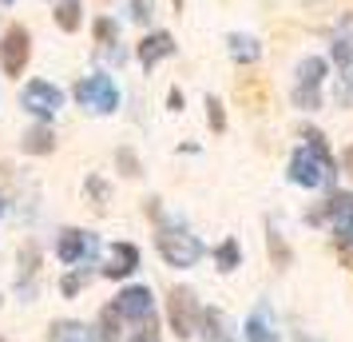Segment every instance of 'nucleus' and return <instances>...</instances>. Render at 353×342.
Listing matches in <instances>:
<instances>
[{
    "instance_id": "obj_22",
    "label": "nucleus",
    "mask_w": 353,
    "mask_h": 342,
    "mask_svg": "<svg viewBox=\"0 0 353 342\" xmlns=\"http://www.w3.org/2000/svg\"><path fill=\"white\" fill-rule=\"evenodd\" d=\"M266 243H270L274 267H290V251H286V243H282V235H278V227H274V219H270V227H266Z\"/></svg>"
},
{
    "instance_id": "obj_31",
    "label": "nucleus",
    "mask_w": 353,
    "mask_h": 342,
    "mask_svg": "<svg viewBox=\"0 0 353 342\" xmlns=\"http://www.w3.org/2000/svg\"><path fill=\"white\" fill-rule=\"evenodd\" d=\"M341 171H353V144L345 147V155H341Z\"/></svg>"
},
{
    "instance_id": "obj_18",
    "label": "nucleus",
    "mask_w": 353,
    "mask_h": 342,
    "mask_svg": "<svg viewBox=\"0 0 353 342\" xmlns=\"http://www.w3.org/2000/svg\"><path fill=\"white\" fill-rule=\"evenodd\" d=\"M56 24H60L64 32H76V28L83 24L80 0H56Z\"/></svg>"
},
{
    "instance_id": "obj_16",
    "label": "nucleus",
    "mask_w": 353,
    "mask_h": 342,
    "mask_svg": "<svg viewBox=\"0 0 353 342\" xmlns=\"http://www.w3.org/2000/svg\"><path fill=\"white\" fill-rule=\"evenodd\" d=\"M20 147H24L28 155H52V151H56V135H52V128L40 120V124H32V128L24 131Z\"/></svg>"
},
{
    "instance_id": "obj_21",
    "label": "nucleus",
    "mask_w": 353,
    "mask_h": 342,
    "mask_svg": "<svg viewBox=\"0 0 353 342\" xmlns=\"http://www.w3.org/2000/svg\"><path fill=\"white\" fill-rule=\"evenodd\" d=\"M92 32H96V44H103V48L115 52V44H119V24H115L112 17H99ZM115 56H119V52H115Z\"/></svg>"
},
{
    "instance_id": "obj_1",
    "label": "nucleus",
    "mask_w": 353,
    "mask_h": 342,
    "mask_svg": "<svg viewBox=\"0 0 353 342\" xmlns=\"http://www.w3.org/2000/svg\"><path fill=\"white\" fill-rule=\"evenodd\" d=\"M155 243H159V255H163V259L171 263V267H179V271H183V267H194V263L203 259V251H207V247H203V239H199L194 231H187L179 219H171V223H159Z\"/></svg>"
},
{
    "instance_id": "obj_33",
    "label": "nucleus",
    "mask_w": 353,
    "mask_h": 342,
    "mask_svg": "<svg viewBox=\"0 0 353 342\" xmlns=\"http://www.w3.org/2000/svg\"><path fill=\"white\" fill-rule=\"evenodd\" d=\"M0 215H4V199H0Z\"/></svg>"
},
{
    "instance_id": "obj_23",
    "label": "nucleus",
    "mask_w": 353,
    "mask_h": 342,
    "mask_svg": "<svg viewBox=\"0 0 353 342\" xmlns=\"http://www.w3.org/2000/svg\"><path fill=\"white\" fill-rule=\"evenodd\" d=\"M36 267H40V251L24 247V251H20V291H28V278H32Z\"/></svg>"
},
{
    "instance_id": "obj_9",
    "label": "nucleus",
    "mask_w": 353,
    "mask_h": 342,
    "mask_svg": "<svg viewBox=\"0 0 353 342\" xmlns=\"http://www.w3.org/2000/svg\"><path fill=\"white\" fill-rule=\"evenodd\" d=\"M112 303L123 314V323H147V319H155V294L147 291V287H123Z\"/></svg>"
},
{
    "instance_id": "obj_3",
    "label": "nucleus",
    "mask_w": 353,
    "mask_h": 342,
    "mask_svg": "<svg viewBox=\"0 0 353 342\" xmlns=\"http://www.w3.org/2000/svg\"><path fill=\"white\" fill-rule=\"evenodd\" d=\"M337 171H341V167H337L334 160H321V155H314V151H310V147H298V151H294V155H290V183H298V187H310V191H314V187H330V183L337 180Z\"/></svg>"
},
{
    "instance_id": "obj_2",
    "label": "nucleus",
    "mask_w": 353,
    "mask_h": 342,
    "mask_svg": "<svg viewBox=\"0 0 353 342\" xmlns=\"http://www.w3.org/2000/svg\"><path fill=\"white\" fill-rule=\"evenodd\" d=\"M325 76H330V60H325V56H305V60H298V68H294V84H290V99H294V108H302V112H318Z\"/></svg>"
},
{
    "instance_id": "obj_29",
    "label": "nucleus",
    "mask_w": 353,
    "mask_h": 342,
    "mask_svg": "<svg viewBox=\"0 0 353 342\" xmlns=\"http://www.w3.org/2000/svg\"><path fill=\"white\" fill-rule=\"evenodd\" d=\"M115 160H119V167H123V175H139V160H135L131 151H119Z\"/></svg>"
},
{
    "instance_id": "obj_12",
    "label": "nucleus",
    "mask_w": 353,
    "mask_h": 342,
    "mask_svg": "<svg viewBox=\"0 0 353 342\" xmlns=\"http://www.w3.org/2000/svg\"><path fill=\"white\" fill-rule=\"evenodd\" d=\"M171 52H175V36H171V32H151L143 44L135 48V56H139V64L151 72V68L159 64V60H167Z\"/></svg>"
},
{
    "instance_id": "obj_28",
    "label": "nucleus",
    "mask_w": 353,
    "mask_h": 342,
    "mask_svg": "<svg viewBox=\"0 0 353 342\" xmlns=\"http://www.w3.org/2000/svg\"><path fill=\"white\" fill-rule=\"evenodd\" d=\"M131 342H159V326H155V319H147V323L131 334Z\"/></svg>"
},
{
    "instance_id": "obj_6",
    "label": "nucleus",
    "mask_w": 353,
    "mask_h": 342,
    "mask_svg": "<svg viewBox=\"0 0 353 342\" xmlns=\"http://www.w3.org/2000/svg\"><path fill=\"white\" fill-rule=\"evenodd\" d=\"M56 255L64 267H80V263H92L99 255V239L92 231H80V227H68L60 231V239H56Z\"/></svg>"
},
{
    "instance_id": "obj_13",
    "label": "nucleus",
    "mask_w": 353,
    "mask_h": 342,
    "mask_svg": "<svg viewBox=\"0 0 353 342\" xmlns=\"http://www.w3.org/2000/svg\"><path fill=\"white\" fill-rule=\"evenodd\" d=\"M199 334H203V342H234V326L219 307H207L199 319Z\"/></svg>"
},
{
    "instance_id": "obj_17",
    "label": "nucleus",
    "mask_w": 353,
    "mask_h": 342,
    "mask_svg": "<svg viewBox=\"0 0 353 342\" xmlns=\"http://www.w3.org/2000/svg\"><path fill=\"white\" fill-rule=\"evenodd\" d=\"M246 342H282L278 330H274V319L266 307H258L250 319H246Z\"/></svg>"
},
{
    "instance_id": "obj_15",
    "label": "nucleus",
    "mask_w": 353,
    "mask_h": 342,
    "mask_svg": "<svg viewBox=\"0 0 353 342\" xmlns=\"http://www.w3.org/2000/svg\"><path fill=\"white\" fill-rule=\"evenodd\" d=\"M226 56H230L234 64H254L258 56H262V44L246 32H230L226 36Z\"/></svg>"
},
{
    "instance_id": "obj_26",
    "label": "nucleus",
    "mask_w": 353,
    "mask_h": 342,
    "mask_svg": "<svg viewBox=\"0 0 353 342\" xmlns=\"http://www.w3.org/2000/svg\"><path fill=\"white\" fill-rule=\"evenodd\" d=\"M128 8H131V20L135 24H147L151 20V0H128Z\"/></svg>"
},
{
    "instance_id": "obj_36",
    "label": "nucleus",
    "mask_w": 353,
    "mask_h": 342,
    "mask_svg": "<svg viewBox=\"0 0 353 342\" xmlns=\"http://www.w3.org/2000/svg\"><path fill=\"white\" fill-rule=\"evenodd\" d=\"M0 4H12V0H0Z\"/></svg>"
},
{
    "instance_id": "obj_20",
    "label": "nucleus",
    "mask_w": 353,
    "mask_h": 342,
    "mask_svg": "<svg viewBox=\"0 0 353 342\" xmlns=\"http://www.w3.org/2000/svg\"><path fill=\"white\" fill-rule=\"evenodd\" d=\"M214 263H219V271H239V263H242L239 239H223V243L214 247Z\"/></svg>"
},
{
    "instance_id": "obj_24",
    "label": "nucleus",
    "mask_w": 353,
    "mask_h": 342,
    "mask_svg": "<svg viewBox=\"0 0 353 342\" xmlns=\"http://www.w3.org/2000/svg\"><path fill=\"white\" fill-rule=\"evenodd\" d=\"M207 120H210V131H214V135L226 131V112H223V99L219 96H207Z\"/></svg>"
},
{
    "instance_id": "obj_8",
    "label": "nucleus",
    "mask_w": 353,
    "mask_h": 342,
    "mask_svg": "<svg viewBox=\"0 0 353 342\" xmlns=\"http://www.w3.org/2000/svg\"><path fill=\"white\" fill-rule=\"evenodd\" d=\"M28 56H32L28 28L24 24H12L8 32L0 36V68H4V76H20L28 68Z\"/></svg>"
},
{
    "instance_id": "obj_32",
    "label": "nucleus",
    "mask_w": 353,
    "mask_h": 342,
    "mask_svg": "<svg viewBox=\"0 0 353 342\" xmlns=\"http://www.w3.org/2000/svg\"><path fill=\"white\" fill-rule=\"evenodd\" d=\"M294 342H314V339H305V334H298V339H294Z\"/></svg>"
},
{
    "instance_id": "obj_25",
    "label": "nucleus",
    "mask_w": 353,
    "mask_h": 342,
    "mask_svg": "<svg viewBox=\"0 0 353 342\" xmlns=\"http://www.w3.org/2000/svg\"><path fill=\"white\" fill-rule=\"evenodd\" d=\"M88 196H92V203H96V207H103V203H108V196H112V187L92 175V180H88Z\"/></svg>"
},
{
    "instance_id": "obj_35",
    "label": "nucleus",
    "mask_w": 353,
    "mask_h": 342,
    "mask_svg": "<svg viewBox=\"0 0 353 342\" xmlns=\"http://www.w3.org/2000/svg\"><path fill=\"white\" fill-rule=\"evenodd\" d=\"M0 307H4V294H0Z\"/></svg>"
},
{
    "instance_id": "obj_19",
    "label": "nucleus",
    "mask_w": 353,
    "mask_h": 342,
    "mask_svg": "<svg viewBox=\"0 0 353 342\" xmlns=\"http://www.w3.org/2000/svg\"><path fill=\"white\" fill-rule=\"evenodd\" d=\"M52 342H96L92 339V330L76 319H68V323H56L52 326Z\"/></svg>"
},
{
    "instance_id": "obj_10",
    "label": "nucleus",
    "mask_w": 353,
    "mask_h": 342,
    "mask_svg": "<svg viewBox=\"0 0 353 342\" xmlns=\"http://www.w3.org/2000/svg\"><path fill=\"white\" fill-rule=\"evenodd\" d=\"M325 223L334 227L337 243H350L353 239V191H334L325 203Z\"/></svg>"
},
{
    "instance_id": "obj_7",
    "label": "nucleus",
    "mask_w": 353,
    "mask_h": 342,
    "mask_svg": "<svg viewBox=\"0 0 353 342\" xmlns=\"http://www.w3.org/2000/svg\"><path fill=\"white\" fill-rule=\"evenodd\" d=\"M20 108L32 112L36 120H52L64 108V92L48 80H32V84H24V92H20Z\"/></svg>"
},
{
    "instance_id": "obj_37",
    "label": "nucleus",
    "mask_w": 353,
    "mask_h": 342,
    "mask_svg": "<svg viewBox=\"0 0 353 342\" xmlns=\"http://www.w3.org/2000/svg\"><path fill=\"white\" fill-rule=\"evenodd\" d=\"M0 342H4V339H0Z\"/></svg>"
},
{
    "instance_id": "obj_27",
    "label": "nucleus",
    "mask_w": 353,
    "mask_h": 342,
    "mask_svg": "<svg viewBox=\"0 0 353 342\" xmlns=\"http://www.w3.org/2000/svg\"><path fill=\"white\" fill-rule=\"evenodd\" d=\"M83 283H88V275H64V283H60L64 298H76V294L83 291Z\"/></svg>"
},
{
    "instance_id": "obj_5",
    "label": "nucleus",
    "mask_w": 353,
    "mask_h": 342,
    "mask_svg": "<svg viewBox=\"0 0 353 342\" xmlns=\"http://www.w3.org/2000/svg\"><path fill=\"white\" fill-rule=\"evenodd\" d=\"M199 319H203V307H199L191 287H175L167 294V323L175 330V339H191L199 330Z\"/></svg>"
},
{
    "instance_id": "obj_11",
    "label": "nucleus",
    "mask_w": 353,
    "mask_h": 342,
    "mask_svg": "<svg viewBox=\"0 0 353 342\" xmlns=\"http://www.w3.org/2000/svg\"><path fill=\"white\" fill-rule=\"evenodd\" d=\"M139 271V247L135 243H112L108 247V263H103V278H128Z\"/></svg>"
},
{
    "instance_id": "obj_14",
    "label": "nucleus",
    "mask_w": 353,
    "mask_h": 342,
    "mask_svg": "<svg viewBox=\"0 0 353 342\" xmlns=\"http://www.w3.org/2000/svg\"><path fill=\"white\" fill-rule=\"evenodd\" d=\"M123 314L115 310V303H108V307L99 310V319H96V330H92V339L96 342H123Z\"/></svg>"
},
{
    "instance_id": "obj_4",
    "label": "nucleus",
    "mask_w": 353,
    "mask_h": 342,
    "mask_svg": "<svg viewBox=\"0 0 353 342\" xmlns=\"http://www.w3.org/2000/svg\"><path fill=\"white\" fill-rule=\"evenodd\" d=\"M72 96H76V104H80L83 112H92V115H112L115 108H119V88H115V80L103 76V72L83 76Z\"/></svg>"
},
{
    "instance_id": "obj_34",
    "label": "nucleus",
    "mask_w": 353,
    "mask_h": 342,
    "mask_svg": "<svg viewBox=\"0 0 353 342\" xmlns=\"http://www.w3.org/2000/svg\"><path fill=\"white\" fill-rule=\"evenodd\" d=\"M175 8H183V0H175Z\"/></svg>"
},
{
    "instance_id": "obj_30",
    "label": "nucleus",
    "mask_w": 353,
    "mask_h": 342,
    "mask_svg": "<svg viewBox=\"0 0 353 342\" xmlns=\"http://www.w3.org/2000/svg\"><path fill=\"white\" fill-rule=\"evenodd\" d=\"M167 108H171V112H183V92H179V88L167 92Z\"/></svg>"
}]
</instances>
